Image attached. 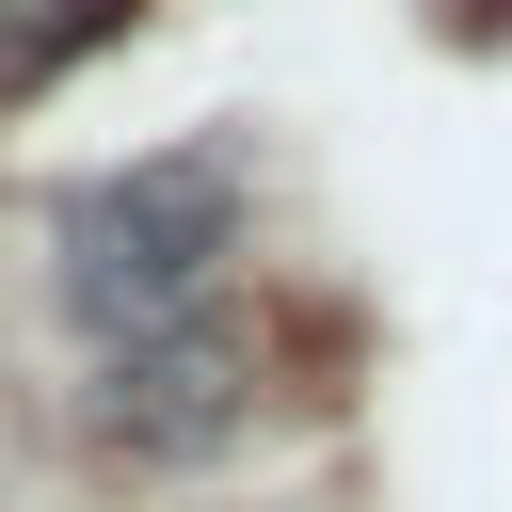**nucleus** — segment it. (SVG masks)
Wrapping results in <instances>:
<instances>
[{"label": "nucleus", "mask_w": 512, "mask_h": 512, "mask_svg": "<svg viewBox=\"0 0 512 512\" xmlns=\"http://www.w3.org/2000/svg\"><path fill=\"white\" fill-rule=\"evenodd\" d=\"M240 208H256V144H240V128L80 176V192L48 208V288H64V320L112 352V336H144V320H192V304H224Z\"/></svg>", "instance_id": "obj_1"}, {"label": "nucleus", "mask_w": 512, "mask_h": 512, "mask_svg": "<svg viewBox=\"0 0 512 512\" xmlns=\"http://www.w3.org/2000/svg\"><path fill=\"white\" fill-rule=\"evenodd\" d=\"M80 416H96L128 464H208V448L256 432V336H240L224 304L144 320V336H112V352L80 368Z\"/></svg>", "instance_id": "obj_2"}, {"label": "nucleus", "mask_w": 512, "mask_h": 512, "mask_svg": "<svg viewBox=\"0 0 512 512\" xmlns=\"http://www.w3.org/2000/svg\"><path fill=\"white\" fill-rule=\"evenodd\" d=\"M128 32V0H0V96H32V80H64L80 48H112Z\"/></svg>", "instance_id": "obj_3"}]
</instances>
